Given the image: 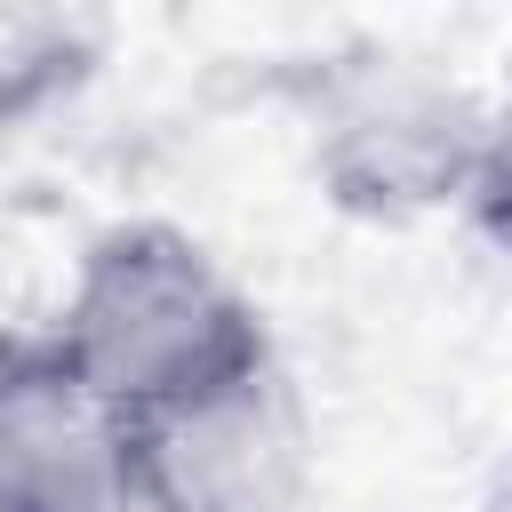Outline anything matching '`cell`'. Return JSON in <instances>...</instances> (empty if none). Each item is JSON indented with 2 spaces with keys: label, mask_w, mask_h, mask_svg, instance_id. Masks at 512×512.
I'll use <instances>...</instances> for the list:
<instances>
[{
  "label": "cell",
  "mask_w": 512,
  "mask_h": 512,
  "mask_svg": "<svg viewBox=\"0 0 512 512\" xmlns=\"http://www.w3.org/2000/svg\"><path fill=\"white\" fill-rule=\"evenodd\" d=\"M128 464L64 352L0 368V512H120Z\"/></svg>",
  "instance_id": "cell-2"
},
{
  "label": "cell",
  "mask_w": 512,
  "mask_h": 512,
  "mask_svg": "<svg viewBox=\"0 0 512 512\" xmlns=\"http://www.w3.org/2000/svg\"><path fill=\"white\" fill-rule=\"evenodd\" d=\"M56 352L96 392L120 448L264 384V336L248 304L176 232H112L88 256Z\"/></svg>",
  "instance_id": "cell-1"
}]
</instances>
